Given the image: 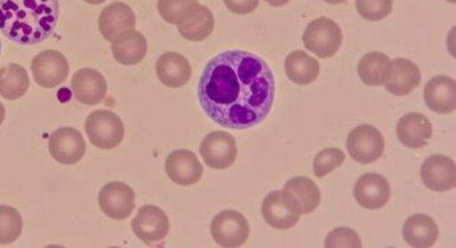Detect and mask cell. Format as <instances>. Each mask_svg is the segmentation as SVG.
Here are the masks:
<instances>
[{
  "instance_id": "d4e9b609",
  "label": "cell",
  "mask_w": 456,
  "mask_h": 248,
  "mask_svg": "<svg viewBox=\"0 0 456 248\" xmlns=\"http://www.w3.org/2000/svg\"><path fill=\"white\" fill-rule=\"evenodd\" d=\"M357 72H359L362 82L370 86V87L385 86V83L389 80L390 75H392L393 62L384 53H369L360 61Z\"/></svg>"
},
{
  "instance_id": "ba28073f",
  "label": "cell",
  "mask_w": 456,
  "mask_h": 248,
  "mask_svg": "<svg viewBox=\"0 0 456 248\" xmlns=\"http://www.w3.org/2000/svg\"><path fill=\"white\" fill-rule=\"evenodd\" d=\"M31 70L40 87L57 88L64 85L69 75V62L61 52L45 50L35 55Z\"/></svg>"
},
{
  "instance_id": "3957f363",
  "label": "cell",
  "mask_w": 456,
  "mask_h": 248,
  "mask_svg": "<svg viewBox=\"0 0 456 248\" xmlns=\"http://www.w3.org/2000/svg\"><path fill=\"white\" fill-rule=\"evenodd\" d=\"M85 130L90 144L104 151L118 148L125 138V124L112 111L93 112L86 119Z\"/></svg>"
},
{
  "instance_id": "f546056e",
  "label": "cell",
  "mask_w": 456,
  "mask_h": 248,
  "mask_svg": "<svg viewBox=\"0 0 456 248\" xmlns=\"http://www.w3.org/2000/svg\"><path fill=\"white\" fill-rule=\"evenodd\" d=\"M199 4V0H158L161 19L171 25H178Z\"/></svg>"
},
{
  "instance_id": "83f0119b",
  "label": "cell",
  "mask_w": 456,
  "mask_h": 248,
  "mask_svg": "<svg viewBox=\"0 0 456 248\" xmlns=\"http://www.w3.org/2000/svg\"><path fill=\"white\" fill-rule=\"evenodd\" d=\"M284 191L291 194L301 207L302 214H312L319 209L322 194L319 186L306 177H294L284 185Z\"/></svg>"
},
{
  "instance_id": "52a82bcc",
  "label": "cell",
  "mask_w": 456,
  "mask_h": 248,
  "mask_svg": "<svg viewBox=\"0 0 456 248\" xmlns=\"http://www.w3.org/2000/svg\"><path fill=\"white\" fill-rule=\"evenodd\" d=\"M211 236L219 247H241L249 237L248 221L241 212L225 210L214 217Z\"/></svg>"
},
{
  "instance_id": "e0dca14e",
  "label": "cell",
  "mask_w": 456,
  "mask_h": 248,
  "mask_svg": "<svg viewBox=\"0 0 456 248\" xmlns=\"http://www.w3.org/2000/svg\"><path fill=\"white\" fill-rule=\"evenodd\" d=\"M135 24L137 20H135L134 12L123 2H113L110 6L105 7L98 19L100 34L108 42H112L128 30L135 29Z\"/></svg>"
},
{
  "instance_id": "4316f807",
  "label": "cell",
  "mask_w": 456,
  "mask_h": 248,
  "mask_svg": "<svg viewBox=\"0 0 456 248\" xmlns=\"http://www.w3.org/2000/svg\"><path fill=\"white\" fill-rule=\"evenodd\" d=\"M29 90V76L20 64H9L0 68V95L4 100L16 101L24 97Z\"/></svg>"
},
{
  "instance_id": "8992f818",
  "label": "cell",
  "mask_w": 456,
  "mask_h": 248,
  "mask_svg": "<svg viewBox=\"0 0 456 248\" xmlns=\"http://www.w3.org/2000/svg\"><path fill=\"white\" fill-rule=\"evenodd\" d=\"M346 146L353 161L360 164H372L384 154L385 138L371 124H360L347 136Z\"/></svg>"
},
{
  "instance_id": "7c38bea8",
  "label": "cell",
  "mask_w": 456,
  "mask_h": 248,
  "mask_svg": "<svg viewBox=\"0 0 456 248\" xmlns=\"http://www.w3.org/2000/svg\"><path fill=\"white\" fill-rule=\"evenodd\" d=\"M86 141L77 128H61L50 136L49 152L57 163L73 166L79 163L86 154Z\"/></svg>"
},
{
  "instance_id": "cb8c5ba5",
  "label": "cell",
  "mask_w": 456,
  "mask_h": 248,
  "mask_svg": "<svg viewBox=\"0 0 456 248\" xmlns=\"http://www.w3.org/2000/svg\"><path fill=\"white\" fill-rule=\"evenodd\" d=\"M176 28L183 39L189 42H203L213 34L216 19L208 7L198 4L183 21L176 25Z\"/></svg>"
},
{
  "instance_id": "d6986e66",
  "label": "cell",
  "mask_w": 456,
  "mask_h": 248,
  "mask_svg": "<svg viewBox=\"0 0 456 248\" xmlns=\"http://www.w3.org/2000/svg\"><path fill=\"white\" fill-rule=\"evenodd\" d=\"M156 75L168 88H181L192 78V67L180 53L168 52L159 57Z\"/></svg>"
},
{
  "instance_id": "484cf974",
  "label": "cell",
  "mask_w": 456,
  "mask_h": 248,
  "mask_svg": "<svg viewBox=\"0 0 456 248\" xmlns=\"http://www.w3.org/2000/svg\"><path fill=\"white\" fill-rule=\"evenodd\" d=\"M284 70L289 79L299 86L311 85L320 75L319 61L302 50H297L287 55Z\"/></svg>"
},
{
  "instance_id": "7a4b0ae2",
  "label": "cell",
  "mask_w": 456,
  "mask_h": 248,
  "mask_svg": "<svg viewBox=\"0 0 456 248\" xmlns=\"http://www.w3.org/2000/svg\"><path fill=\"white\" fill-rule=\"evenodd\" d=\"M60 19V0H0V30L20 45L49 39Z\"/></svg>"
},
{
  "instance_id": "f1b7e54d",
  "label": "cell",
  "mask_w": 456,
  "mask_h": 248,
  "mask_svg": "<svg viewBox=\"0 0 456 248\" xmlns=\"http://www.w3.org/2000/svg\"><path fill=\"white\" fill-rule=\"evenodd\" d=\"M24 229V221L19 210L12 206H0V245L17 242Z\"/></svg>"
},
{
  "instance_id": "44dd1931",
  "label": "cell",
  "mask_w": 456,
  "mask_h": 248,
  "mask_svg": "<svg viewBox=\"0 0 456 248\" xmlns=\"http://www.w3.org/2000/svg\"><path fill=\"white\" fill-rule=\"evenodd\" d=\"M110 43L113 57L125 67L140 64L148 53V40L135 29L119 35Z\"/></svg>"
},
{
  "instance_id": "603a6c76",
  "label": "cell",
  "mask_w": 456,
  "mask_h": 248,
  "mask_svg": "<svg viewBox=\"0 0 456 248\" xmlns=\"http://www.w3.org/2000/svg\"><path fill=\"white\" fill-rule=\"evenodd\" d=\"M403 236L410 247H433L437 243L438 227L429 215H411L403 227Z\"/></svg>"
},
{
  "instance_id": "277c9868",
  "label": "cell",
  "mask_w": 456,
  "mask_h": 248,
  "mask_svg": "<svg viewBox=\"0 0 456 248\" xmlns=\"http://www.w3.org/2000/svg\"><path fill=\"white\" fill-rule=\"evenodd\" d=\"M305 47L322 60L334 57L344 42V34L337 22L322 17L307 25L304 37Z\"/></svg>"
},
{
  "instance_id": "2e32d148",
  "label": "cell",
  "mask_w": 456,
  "mask_h": 248,
  "mask_svg": "<svg viewBox=\"0 0 456 248\" xmlns=\"http://www.w3.org/2000/svg\"><path fill=\"white\" fill-rule=\"evenodd\" d=\"M354 199L365 210H380L387 206L392 194L389 182L382 174H364L354 184Z\"/></svg>"
},
{
  "instance_id": "d6a6232c",
  "label": "cell",
  "mask_w": 456,
  "mask_h": 248,
  "mask_svg": "<svg viewBox=\"0 0 456 248\" xmlns=\"http://www.w3.org/2000/svg\"><path fill=\"white\" fill-rule=\"evenodd\" d=\"M327 248H362V243L359 234L352 227H337L327 235Z\"/></svg>"
},
{
  "instance_id": "1f68e13d",
  "label": "cell",
  "mask_w": 456,
  "mask_h": 248,
  "mask_svg": "<svg viewBox=\"0 0 456 248\" xmlns=\"http://www.w3.org/2000/svg\"><path fill=\"white\" fill-rule=\"evenodd\" d=\"M356 9L367 21H380L393 12V0H356Z\"/></svg>"
},
{
  "instance_id": "8fae6325",
  "label": "cell",
  "mask_w": 456,
  "mask_h": 248,
  "mask_svg": "<svg viewBox=\"0 0 456 248\" xmlns=\"http://www.w3.org/2000/svg\"><path fill=\"white\" fill-rule=\"evenodd\" d=\"M131 227L141 242L153 244L167 237L170 221L160 207L146 204L138 210L135 219L131 222Z\"/></svg>"
},
{
  "instance_id": "4dcf8cb0",
  "label": "cell",
  "mask_w": 456,
  "mask_h": 248,
  "mask_svg": "<svg viewBox=\"0 0 456 248\" xmlns=\"http://www.w3.org/2000/svg\"><path fill=\"white\" fill-rule=\"evenodd\" d=\"M345 161V153L339 148H326L316 154L314 161V176L324 178L332 169L341 167Z\"/></svg>"
},
{
  "instance_id": "4fadbf2b",
  "label": "cell",
  "mask_w": 456,
  "mask_h": 248,
  "mask_svg": "<svg viewBox=\"0 0 456 248\" xmlns=\"http://www.w3.org/2000/svg\"><path fill=\"white\" fill-rule=\"evenodd\" d=\"M420 177L426 188L435 192H448L456 186V164L444 154H432L423 161Z\"/></svg>"
},
{
  "instance_id": "74e56055",
  "label": "cell",
  "mask_w": 456,
  "mask_h": 248,
  "mask_svg": "<svg viewBox=\"0 0 456 248\" xmlns=\"http://www.w3.org/2000/svg\"><path fill=\"white\" fill-rule=\"evenodd\" d=\"M86 4H104V2H107V0H85Z\"/></svg>"
},
{
  "instance_id": "e575fe53",
  "label": "cell",
  "mask_w": 456,
  "mask_h": 248,
  "mask_svg": "<svg viewBox=\"0 0 456 248\" xmlns=\"http://www.w3.org/2000/svg\"><path fill=\"white\" fill-rule=\"evenodd\" d=\"M265 2L273 7H281L289 4L291 0H265Z\"/></svg>"
},
{
  "instance_id": "9c48e42d",
  "label": "cell",
  "mask_w": 456,
  "mask_h": 248,
  "mask_svg": "<svg viewBox=\"0 0 456 248\" xmlns=\"http://www.w3.org/2000/svg\"><path fill=\"white\" fill-rule=\"evenodd\" d=\"M101 211L115 221H125L135 209V194L130 185L112 181L101 188L98 194Z\"/></svg>"
},
{
  "instance_id": "5bb4252c",
  "label": "cell",
  "mask_w": 456,
  "mask_h": 248,
  "mask_svg": "<svg viewBox=\"0 0 456 248\" xmlns=\"http://www.w3.org/2000/svg\"><path fill=\"white\" fill-rule=\"evenodd\" d=\"M166 173L174 184L192 186L203 177L204 167L201 166L198 154L188 149H178L168 154Z\"/></svg>"
},
{
  "instance_id": "8d00e7d4",
  "label": "cell",
  "mask_w": 456,
  "mask_h": 248,
  "mask_svg": "<svg viewBox=\"0 0 456 248\" xmlns=\"http://www.w3.org/2000/svg\"><path fill=\"white\" fill-rule=\"evenodd\" d=\"M329 4H346L347 0H324Z\"/></svg>"
},
{
  "instance_id": "5b68a950",
  "label": "cell",
  "mask_w": 456,
  "mask_h": 248,
  "mask_svg": "<svg viewBox=\"0 0 456 248\" xmlns=\"http://www.w3.org/2000/svg\"><path fill=\"white\" fill-rule=\"evenodd\" d=\"M262 215L273 229L289 230L296 227L302 211L297 200L287 191L271 192L262 203Z\"/></svg>"
},
{
  "instance_id": "ab89813d",
  "label": "cell",
  "mask_w": 456,
  "mask_h": 248,
  "mask_svg": "<svg viewBox=\"0 0 456 248\" xmlns=\"http://www.w3.org/2000/svg\"><path fill=\"white\" fill-rule=\"evenodd\" d=\"M0 55H2V43H0Z\"/></svg>"
},
{
  "instance_id": "d590c367",
  "label": "cell",
  "mask_w": 456,
  "mask_h": 248,
  "mask_svg": "<svg viewBox=\"0 0 456 248\" xmlns=\"http://www.w3.org/2000/svg\"><path fill=\"white\" fill-rule=\"evenodd\" d=\"M4 119H6V108L4 103H0V126L4 124Z\"/></svg>"
},
{
  "instance_id": "836d02e7",
  "label": "cell",
  "mask_w": 456,
  "mask_h": 248,
  "mask_svg": "<svg viewBox=\"0 0 456 248\" xmlns=\"http://www.w3.org/2000/svg\"><path fill=\"white\" fill-rule=\"evenodd\" d=\"M224 4L229 12L244 15L256 12L259 6V0H224Z\"/></svg>"
},
{
  "instance_id": "30bf717a",
  "label": "cell",
  "mask_w": 456,
  "mask_h": 248,
  "mask_svg": "<svg viewBox=\"0 0 456 248\" xmlns=\"http://www.w3.org/2000/svg\"><path fill=\"white\" fill-rule=\"evenodd\" d=\"M200 156L204 164L210 169H229L238 159L236 139L232 134L213 131L201 141Z\"/></svg>"
},
{
  "instance_id": "ac0fdd59",
  "label": "cell",
  "mask_w": 456,
  "mask_h": 248,
  "mask_svg": "<svg viewBox=\"0 0 456 248\" xmlns=\"http://www.w3.org/2000/svg\"><path fill=\"white\" fill-rule=\"evenodd\" d=\"M426 105L430 111L441 115L455 112L456 110V82L450 76H436L426 85Z\"/></svg>"
},
{
  "instance_id": "f35d334b",
  "label": "cell",
  "mask_w": 456,
  "mask_h": 248,
  "mask_svg": "<svg viewBox=\"0 0 456 248\" xmlns=\"http://www.w3.org/2000/svg\"><path fill=\"white\" fill-rule=\"evenodd\" d=\"M447 2H450V4H456V0H447Z\"/></svg>"
},
{
  "instance_id": "6da1fadb",
  "label": "cell",
  "mask_w": 456,
  "mask_h": 248,
  "mask_svg": "<svg viewBox=\"0 0 456 248\" xmlns=\"http://www.w3.org/2000/svg\"><path fill=\"white\" fill-rule=\"evenodd\" d=\"M276 80L264 58L246 50H225L208 61L198 85L201 110L228 130H248L268 118Z\"/></svg>"
},
{
  "instance_id": "ffe728a7",
  "label": "cell",
  "mask_w": 456,
  "mask_h": 248,
  "mask_svg": "<svg viewBox=\"0 0 456 248\" xmlns=\"http://www.w3.org/2000/svg\"><path fill=\"white\" fill-rule=\"evenodd\" d=\"M432 136V123L422 113H408L397 124V138L405 148H423L429 144Z\"/></svg>"
},
{
  "instance_id": "7402d4cb",
  "label": "cell",
  "mask_w": 456,
  "mask_h": 248,
  "mask_svg": "<svg viewBox=\"0 0 456 248\" xmlns=\"http://www.w3.org/2000/svg\"><path fill=\"white\" fill-rule=\"evenodd\" d=\"M393 72L385 87L393 95H408L419 87L420 70L418 65L407 58H395L392 60Z\"/></svg>"
},
{
  "instance_id": "9a60e30c",
  "label": "cell",
  "mask_w": 456,
  "mask_h": 248,
  "mask_svg": "<svg viewBox=\"0 0 456 248\" xmlns=\"http://www.w3.org/2000/svg\"><path fill=\"white\" fill-rule=\"evenodd\" d=\"M73 97L87 106L98 105L107 97L108 85L104 75L92 68H83L75 72L70 80Z\"/></svg>"
}]
</instances>
